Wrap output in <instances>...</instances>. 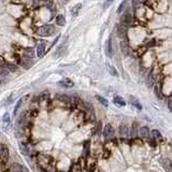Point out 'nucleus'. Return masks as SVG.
I'll use <instances>...</instances> for the list:
<instances>
[{"instance_id":"nucleus-1","label":"nucleus","mask_w":172,"mask_h":172,"mask_svg":"<svg viewBox=\"0 0 172 172\" xmlns=\"http://www.w3.org/2000/svg\"><path fill=\"white\" fill-rule=\"evenodd\" d=\"M37 165L40 171L51 172L54 168V158L46 154H39L37 156Z\"/></svg>"},{"instance_id":"nucleus-2","label":"nucleus","mask_w":172,"mask_h":172,"mask_svg":"<svg viewBox=\"0 0 172 172\" xmlns=\"http://www.w3.org/2000/svg\"><path fill=\"white\" fill-rule=\"evenodd\" d=\"M54 32H55V27L52 24H46L38 28L37 35L40 37H50V35H53Z\"/></svg>"},{"instance_id":"nucleus-3","label":"nucleus","mask_w":172,"mask_h":172,"mask_svg":"<svg viewBox=\"0 0 172 172\" xmlns=\"http://www.w3.org/2000/svg\"><path fill=\"white\" fill-rule=\"evenodd\" d=\"M10 152L8 146L5 144H0V158L2 159L3 161H8L9 160Z\"/></svg>"},{"instance_id":"nucleus-4","label":"nucleus","mask_w":172,"mask_h":172,"mask_svg":"<svg viewBox=\"0 0 172 172\" xmlns=\"http://www.w3.org/2000/svg\"><path fill=\"white\" fill-rule=\"evenodd\" d=\"M103 137L106 140H110V139L114 137V129H113V127L111 126L110 124L106 125V127L103 128Z\"/></svg>"},{"instance_id":"nucleus-5","label":"nucleus","mask_w":172,"mask_h":172,"mask_svg":"<svg viewBox=\"0 0 172 172\" xmlns=\"http://www.w3.org/2000/svg\"><path fill=\"white\" fill-rule=\"evenodd\" d=\"M57 85L58 86H62L64 88H71V87L74 86V82L71 79H69V78H66V79H62L60 81H58Z\"/></svg>"},{"instance_id":"nucleus-6","label":"nucleus","mask_w":172,"mask_h":172,"mask_svg":"<svg viewBox=\"0 0 172 172\" xmlns=\"http://www.w3.org/2000/svg\"><path fill=\"white\" fill-rule=\"evenodd\" d=\"M45 52H46V42L45 41H41L38 46H37V56L39 58L44 56Z\"/></svg>"},{"instance_id":"nucleus-7","label":"nucleus","mask_w":172,"mask_h":172,"mask_svg":"<svg viewBox=\"0 0 172 172\" xmlns=\"http://www.w3.org/2000/svg\"><path fill=\"white\" fill-rule=\"evenodd\" d=\"M159 163L161 165V167L167 172H172V163L169 158H160Z\"/></svg>"},{"instance_id":"nucleus-8","label":"nucleus","mask_w":172,"mask_h":172,"mask_svg":"<svg viewBox=\"0 0 172 172\" xmlns=\"http://www.w3.org/2000/svg\"><path fill=\"white\" fill-rule=\"evenodd\" d=\"M66 52H67V42H64L60 45H58L57 50L54 53V56L55 57H62V56H64L66 54Z\"/></svg>"},{"instance_id":"nucleus-9","label":"nucleus","mask_w":172,"mask_h":172,"mask_svg":"<svg viewBox=\"0 0 172 172\" xmlns=\"http://www.w3.org/2000/svg\"><path fill=\"white\" fill-rule=\"evenodd\" d=\"M127 25H125L123 23H120L117 25L116 27V32H117V35H118L119 38H125L126 37V32H127Z\"/></svg>"},{"instance_id":"nucleus-10","label":"nucleus","mask_w":172,"mask_h":172,"mask_svg":"<svg viewBox=\"0 0 172 172\" xmlns=\"http://www.w3.org/2000/svg\"><path fill=\"white\" fill-rule=\"evenodd\" d=\"M120 49L125 55H128L130 53V46H129V43L126 38H123V40L120 41Z\"/></svg>"},{"instance_id":"nucleus-11","label":"nucleus","mask_w":172,"mask_h":172,"mask_svg":"<svg viewBox=\"0 0 172 172\" xmlns=\"http://www.w3.org/2000/svg\"><path fill=\"white\" fill-rule=\"evenodd\" d=\"M21 65L24 66L26 69H29L31 66H32V60H31V57H28V56H23L21 58Z\"/></svg>"},{"instance_id":"nucleus-12","label":"nucleus","mask_w":172,"mask_h":172,"mask_svg":"<svg viewBox=\"0 0 172 172\" xmlns=\"http://www.w3.org/2000/svg\"><path fill=\"white\" fill-rule=\"evenodd\" d=\"M11 170L12 172H28L26 168L22 166L21 163H12V167H11Z\"/></svg>"},{"instance_id":"nucleus-13","label":"nucleus","mask_w":172,"mask_h":172,"mask_svg":"<svg viewBox=\"0 0 172 172\" xmlns=\"http://www.w3.org/2000/svg\"><path fill=\"white\" fill-rule=\"evenodd\" d=\"M2 125H3L5 129H8L10 127V125H11V116H10L9 113H5L2 116Z\"/></svg>"},{"instance_id":"nucleus-14","label":"nucleus","mask_w":172,"mask_h":172,"mask_svg":"<svg viewBox=\"0 0 172 172\" xmlns=\"http://www.w3.org/2000/svg\"><path fill=\"white\" fill-rule=\"evenodd\" d=\"M106 53L109 57H112V55H113V48H112V40H111V38L108 39L106 43Z\"/></svg>"},{"instance_id":"nucleus-15","label":"nucleus","mask_w":172,"mask_h":172,"mask_svg":"<svg viewBox=\"0 0 172 172\" xmlns=\"http://www.w3.org/2000/svg\"><path fill=\"white\" fill-rule=\"evenodd\" d=\"M3 66L9 70V72H15V71L18 70V67L15 65V64H13V62H5V65Z\"/></svg>"},{"instance_id":"nucleus-16","label":"nucleus","mask_w":172,"mask_h":172,"mask_svg":"<svg viewBox=\"0 0 172 172\" xmlns=\"http://www.w3.org/2000/svg\"><path fill=\"white\" fill-rule=\"evenodd\" d=\"M119 135H120V137H124L126 138L128 137V135H129V129L126 125H120L119 126Z\"/></svg>"},{"instance_id":"nucleus-17","label":"nucleus","mask_w":172,"mask_h":172,"mask_svg":"<svg viewBox=\"0 0 172 172\" xmlns=\"http://www.w3.org/2000/svg\"><path fill=\"white\" fill-rule=\"evenodd\" d=\"M129 101H130V103H131V104H133L135 108H137L138 110H142L141 103L139 102V100H138L137 98H135V97H133V96H130V97H129Z\"/></svg>"},{"instance_id":"nucleus-18","label":"nucleus","mask_w":172,"mask_h":172,"mask_svg":"<svg viewBox=\"0 0 172 172\" xmlns=\"http://www.w3.org/2000/svg\"><path fill=\"white\" fill-rule=\"evenodd\" d=\"M56 24H57L58 26H65V24H66V17H65V15L58 14L57 16H56Z\"/></svg>"},{"instance_id":"nucleus-19","label":"nucleus","mask_w":172,"mask_h":172,"mask_svg":"<svg viewBox=\"0 0 172 172\" xmlns=\"http://www.w3.org/2000/svg\"><path fill=\"white\" fill-rule=\"evenodd\" d=\"M120 23H123V24H125V25H129L130 23H131V15L129 13H125L122 16V19H120Z\"/></svg>"},{"instance_id":"nucleus-20","label":"nucleus","mask_w":172,"mask_h":172,"mask_svg":"<svg viewBox=\"0 0 172 172\" xmlns=\"http://www.w3.org/2000/svg\"><path fill=\"white\" fill-rule=\"evenodd\" d=\"M113 102H114L116 106H126V101H125L122 97H119V96H115L114 99H113Z\"/></svg>"},{"instance_id":"nucleus-21","label":"nucleus","mask_w":172,"mask_h":172,"mask_svg":"<svg viewBox=\"0 0 172 172\" xmlns=\"http://www.w3.org/2000/svg\"><path fill=\"white\" fill-rule=\"evenodd\" d=\"M140 136L142 138H149L150 137V129L146 126H143V127L140 128Z\"/></svg>"},{"instance_id":"nucleus-22","label":"nucleus","mask_w":172,"mask_h":172,"mask_svg":"<svg viewBox=\"0 0 172 172\" xmlns=\"http://www.w3.org/2000/svg\"><path fill=\"white\" fill-rule=\"evenodd\" d=\"M68 172H82V169H81V166H80L79 163H74L71 165L70 169Z\"/></svg>"},{"instance_id":"nucleus-23","label":"nucleus","mask_w":172,"mask_h":172,"mask_svg":"<svg viewBox=\"0 0 172 172\" xmlns=\"http://www.w3.org/2000/svg\"><path fill=\"white\" fill-rule=\"evenodd\" d=\"M81 8H82V5L81 3H78V5H75L72 9H71V14L73 15V16H76L78 14H79V11L81 10Z\"/></svg>"},{"instance_id":"nucleus-24","label":"nucleus","mask_w":172,"mask_h":172,"mask_svg":"<svg viewBox=\"0 0 172 172\" xmlns=\"http://www.w3.org/2000/svg\"><path fill=\"white\" fill-rule=\"evenodd\" d=\"M108 70H109L111 75H113V76H118V72H117V70L115 69V67L111 66V65H108Z\"/></svg>"},{"instance_id":"nucleus-25","label":"nucleus","mask_w":172,"mask_h":172,"mask_svg":"<svg viewBox=\"0 0 172 172\" xmlns=\"http://www.w3.org/2000/svg\"><path fill=\"white\" fill-rule=\"evenodd\" d=\"M137 133H138V123L137 122H135V123L133 124V129H131L130 135H131V137H136Z\"/></svg>"},{"instance_id":"nucleus-26","label":"nucleus","mask_w":172,"mask_h":172,"mask_svg":"<svg viewBox=\"0 0 172 172\" xmlns=\"http://www.w3.org/2000/svg\"><path fill=\"white\" fill-rule=\"evenodd\" d=\"M96 98H97V100L101 104H103L104 106H109V102H108V100H106V98H103V97H101V96H96Z\"/></svg>"},{"instance_id":"nucleus-27","label":"nucleus","mask_w":172,"mask_h":172,"mask_svg":"<svg viewBox=\"0 0 172 172\" xmlns=\"http://www.w3.org/2000/svg\"><path fill=\"white\" fill-rule=\"evenodd\" d=\"M9 74V70L5 66H0V76H7Z\"/></svg>"},{"instance_id":"nucleus-28","label":"nucleus","mask_w":172,"mask_h":172,"mask_svg":"<svg viewBox=\"0 0 172 172\" xmlns=\"http://www.w3.org/2000/svg\"><path fill=\"white\" fill-rule=\"evenodd\" d=\"M58 98H59L62 102H65V103H69V102L71 101V97L67 96V95H62V96H59Z\"/></svg>"},{"instance_id":"nucleus-29","label":"nucleus","mask_w":172,"mask_h":172,"mask_svg":"<svg viewBox=\"0 0 172 172\" xmlns=\"http://www.w3.org/2000/svg\"><path fill=\"white\" fill-rule=\"evenodd\" d=\"M22 102H23V99H19L17 101V103H16V106H15V108H14V115L17 114L18 110L21 109V106H22Z\"/></svg>"},{"instance_id":"nucleus-30","label":"nucleus","mask_w":172,"mask_h":172,"mask_svg":"<svg viewBox=\"0 0 172 172\" xmlns=\"http://www.w3.org/2000/svg\"><path fill=\"white\" fill-rule=\"evenodd\" d=\"M152 135H153V137H154L155 139H158V140H161V139H163V137H161V133H159L158 130H156V129L152 131Z\"/></svg>"},{"instance_id":"nucleus-31","label":"nucleus","mask_w":172,"mask_h":172,"mask_svg":"<svg viewBox=\"0 0 172 172\" xmlns=\"http://www.w3.org/2000/svg\"><path fill=\"white\" fill-rule=\"evenodd\" d=\"M126 3H127V0H124L123 2L120 3V5H119V8L117 9V13H120V12L123 11L124 8H125V5H126Z\"/></svg>"},{"instance_id":"nucleus-32","label":"nucleus","mask_w":172,"mask_h":172,"mask_svg":"<svg viewBox=\"0 0 172 172\" xmlns=\"http://www.w3.org/2000/svg\"><path fill=\"white\" fill-rule=\"evenodd\" d=\"M140 3H141V0H133V9H138V8L140 7Z\"/></svg>"},{"instance_id":"nucleus-33","label":"nucleus","mask_w":172,"mask_h":172,"mask_svg":"<svg viewBox=\"0 0 172 172\" xmlns=\"http://www.w3.org/2000/svg\"><path fill=\"white\" fill-rule=\"evenodd\" d=\"M101 129H102V123L101 122H98L97 128H96V133H97L98 135H100V133H101Z\"/></svg>"},{"instance_id":"nucleus-34","label":"nucleus","mask_w":172,"mask_h":172,"mask_svg":"<svg viewBox=\"0 0 172 172\" xmlns=\"http://www.w3.org/2000/svg\"><path fill=\"white\" fill-rule=\"evenodd\" d=\"M113 1H114V0H106V2L103 3V9H106V8H108V7L113 2Z\"/></svg>"},{"instance_id":"nucleus-35","label":"nucleus","mask_w":172,"mask_h":172,"mask_svg":"<svg viewBox=\"0 0 172 172\" xmlns=\"http://www.w3.org/2000/svg\"><path fill=\"white\" fill-rule=\"evenodd\" d=\"M168 108H169V110L172 112V100H169V101H168Z\"/></svg>"},{"instance_id":"nucleus-36","label":"nucleus","mask_w":172,"mask_h":172,"mask_svg":"<svg viewBox=\"0 0 172 172\" xmlns=\"http://www.w3.org/2000/svg\"><path fill=\"white\" fill-rule=\"evenodd\" d=\"M62 1H64L65 3H67V2H69V0H62Z\"/></svg>"}]
</instances>
